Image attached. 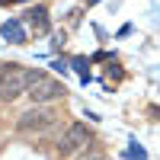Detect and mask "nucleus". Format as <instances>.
Wrapping results in <instances>:
<instances>
[{
    "label": "nucleus",
    "mask_w": 160,
    "mask_h": 160,
    "mask_svg": "<svg viewBox=\"0 0 160 160\" xmlns=\"http://www.w3.org/2000/svg\"><path fill=\"white\" fill-rule=\"evenodd\" d=\"M90 3H96V0H90Z\"/></svg>",
    "instance_id": "obj_12"
},
{
    "label": "nucleus",
    "mask_w": 160,
    "mask_h": 160,
    "mask_svg": "<svg viewBox=\"0 0 160 160\" xmlns=\"http://www.w3.org/2000/svg\"><path fill=\"white\" fill-rule=\"evenodd\" d=\"M64 83H58V80H51V77H42V80H35V83L29 87V99L35 106H48V102H55V99H64Z\"/></svg>",
    "instance_id": "obj_2"
},
{
    "label": "nucleus",
    "mask_w": 160,
    "mask_h": 160,
    "mask_svg": "<svg viewBox=\"0 0 160 160\" xmlns=\"http://www.w3.org/2000/svg\"><path fill=\"white\" fill-rule=\"evenodd\" d=\"M45 74L42 71H35V68H13L10 77L0 83V102H13L16 96H22V93H29V87L35 83V80H42Z\"/></svg>",
    "instance_id": "obj_1"
},
{
    "label": "nucleus",
    "mask_w": 160,
    "mask_h": 160,
    "mask_svg": "<svg viewBox=\"0 0 160 160\" xmlns=\"http://www.w3.org/2000/svg\"><path fill=\"white\" fill-rule=\"evenodd\" d=\"M71 68H74V71L80 74V80H83V83H90V71H87L90 64H87L83 58H74V61H71Z\"/></svg>",
    "instance_id": "obj_7"
},
{
    "label": "nucleus",
    "mask_w": 160,
    "mask_h": 160,
    "mask_svg": "<svg viewBox=\"0 0 160 160\" xmlns=\"http://www.w3.org/2000/svg\"><path fill=\"white\" fill-rule=\"evenodd\" d=\"M13 68H16V64H0V83L10 77V71H13Z\"/></svg>",
    "instance_id": "obj_9"
},
{
    "label": "nucleus",
    "mask_w": 160,
    "mask_h": 160,
    "mask_svg": "<svg viewBox=\"0 0 160 160\" xmlns=\"http://www.w3.org/2000/svg\"><path fill=\"white\" fill-rule=\"evenodd\" d=\"M80 160H102V157H99V154H83Z\"/></svg>",
    "instance_id": "obj_10"
},
{
    "label": "nucleus",
    "mask_w": 160,
    "mask_h": 160,
    "mask_svg": "<svg viewBox=\"0 0 160 160\" xmlns=\"http://www.w3.org/2000/svg\"><path fill=\"white\" fill-rule=\"evenodd\" d=\"M128 154H131V160H148V154H144L138 144H131V151H128Z\"/></svg>",
    "instance_id": "obj_8"
},
{
    "label": "nucleus",
    "mask_w": 160,
    "mask_h": 160,
    "mask_svg": "<svg viewBox=\"0 0 160 160\" xmlns=\"http://www.w3.org/2000/svg\"><path fill=\"white\" fill-rule=\"evenodd\" d=\"M0 32H3V38H10L13 45H22V42H26V29H22V22H19V19L3 22V26H0Z\"/></svg>",
    "instance_id": "obj_6"
},
{
    "label": "nucleus",
    "mask_w": 160,
    "mask_h": 160,
    "mask_svg": "<svg viewBox=\"0 0 160 160\" xmlns=\"http://www.w3.org/2000/svg\"><path fill=\"white\" fill-rule=\"evenodd\" d=\"M26 22H29V29H32L35 35H45V32L51 29V22H48V10H45V7H32L29 13H26Z\"/></svg>",
    "instance_id": "obj_5"
},
{
    "label": "nucleus",
    "mask_w": 160,
    "mask_h": 160,
    "mask_svg": "<svg viewBox=\"0 0 160 160\" xmlns=\"http://www.w3.org/2000/svg\"><path fill=\"white\" fill-rule=\"evenodd\" d=\"M55 112L51 109H45V106H35V109H29V112H22L19 115V122H16V128L19 131H42V128H48V125H55Z\"/></svg>",
    "instance_id": "obj_3"
},
{
    "label": "nucleus",
    "mask_w": 160,
    "mask_h": 160,
    "mask_svg": "<svg viewBox=\"0 0 160 160\" xmlns=\"http://www.w3.org/2000/svg\"><path fill=\"white\" fill-rule=\"evenodd\" d=\"M0 3H7V0H0Z\"/></svg>",
    "instance_id": "obj_11"
},
{
    "label": "nucleus",
    "mask_w": 160,
    "mask_h": 160,
    "mask_svg": "<svg viewBox=\"0 0 160 160\" xmlns=\"http://www.w3.org/2000/svg\"><path fill=\"white\" fill-rule=\"evenodd\" d=\"M83 144H90V131H87V125H71V128L61 135V141H58V154L68 157V154H74L77 148H83Z\"/></svg>",
    "instance_id": "obj_4"
}]
</instances>
